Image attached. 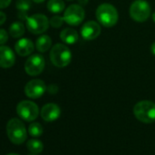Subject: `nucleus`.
<instances>
[{"mask_svg":"<svg viewBox=\"0 0 155 155\" xmlns=\"http://www.w3.org/2000/svg\"><path fill=\"white\" fill-rule=\"evenodd\" d=\"M96 17L98 22L103 26L112 27L119 20V14L114 5L103 3L98 6L96 10Z\"/></svg>","mask_w":155,"mask_h":155,"instance_id":"1","label":"nucleus"},{"mask_svg":"<svg viewBox=\"0 0 155 155\" xmlns=\"http://www.w3.org/2000/svg\"><path fill=\"white\" fill-rule=\"evenodd\" d=\"M49 57L51 63L56 67L63 68L70 64L72 54L69 48L66 45L56 44L50 50Z\"/></svg>","mask_w":155,"mask_h":155,"instance_id":"2","label":"nucleus"},{"mask_svg":"<svg viewBox=\"0 0 155 155\" xmlns=\"http://www.w3.org/2000/svg\"><path fill=\"white\" fill-rule=\"evenodd\" d=\"M133 114L140 122L153 124L155 122V104L147 100L138 102L133 107Z\"/></svg>","mask_w":155,"mask_h":155,"instance_id":"3","label":"nucleus"},{"mask_svg":"<svg viewBox=\"0 0 155 155\" xmlns=\"http://www.w3.org/2000/svg\"><path fill=\"white\" fill-rule=\"evenodd\" d=\"M8 139L15 144H22L26 140V130L23 122L17 118L10 119L6 124Z\"/></svg>","mask_w":155,"mask_h":155,"instance_id":"4","label":"nucleus"},{"mask_svg":"<svg viewBox=\"0 0 155 155\" xmlns=\"http://www.w3.org/2000/svg\"><path fill=\"white\" fill-rule=\"evenodd\" d=\"M130 16L138 23L145 22L152 14L150 4L146 0H135L130 6Z\"/></svg>","mask_w":155,"mask_h":155,"instance_id":"5","label":"nucleus"},{"mask_svg":"<svg viewBox=\"0 0 155 155\" xmlns=\"http://www.w3.org/2000/svg\"><path fill=\"white\" fill-rule=\"evenodd\" d=\"M26 21L27 30L34 35H40L45 33L49 26V20L45 15L35 14L28 16Z\"/></svg>","mask_w":155,"mask_h":155,"instance_id":"6","label":"nucleus"},{"mask_svg":"<svg viewBox=\"0 0 155 155\" xmlns=\"http://www.w3.org/2000/svg\"><path fill=\"white\" fill-rule=\"evenodd\" d=\"M17 115L26 122H33L39 114V109L37 104L32 101H21L16 106Z\"/></svg>","mask_w":155,"mask_h":155,"instance_id":"7","label":"nucleus"},{"mask_svg":"<svg viewBox=\"0 0 155 155\" xmlns=\"http://www.w3.org/2000/svg\"><path fill=\"white\" fill-rule=\"evenodd\" d=\"M63 18L65 23L69 25H79L85 18V10L80 5H70L65 10Z\"/></svg>","mask_w":155,"mask_h":155,"instance_id":"8","label":"nucleus"},{"mask_svg":"<svg viewBox=\"0 0 155 155\" xmlns=\"http://www.w3.org/2000/svg\"><path fill=\"white\" fill-rule=\"evenodd\" d=\"M45 68V59L43 55L36 54L30 55L25 63V71L30 76L40 74Z\"/></svg>","mask_w":155,"mask_h":155,"instance_id":"9","label":"nucleus"},{"mask_svg":"<svg viewBox=\"0 0 155 155\" xmlns=\"http://www.w3.org/2000/svg\"><path fill=\"white\" fill-rule=\"evenodd\" d=\"M46 91L47 85L40 79H33L29 81L25 86V94L31 99H37L41 97Z\"/></svg>","mask_w":155,"mask_h":155,"instance_id":"10","label":"nucleus"},{"mask_svg":"<svg viewBox=\"0 0 155 155\" xmlns=\"http://www.w3.org/2000/svg\"><path fill=\"white\" fill-rule=\"evenodd\" d=\"M101 33V27L100 25L96 22V21H88L86 22L80 30V34L82 38H84L85 40L90 41V40H94L96 39Z\"/></svg>","mask_w":155,"mask_h":155,"instance_id":"11","label":"nucleus"},{"mask_svg":"<svg viewBox=\"0 0 155 155\" xmlns=\"http://www.w3.org/2000/svg\"><path fill=\"white\" fill-rule=\"evenodd\" d=\"M61 110L59 106L56 104H45L40 112L41 117L46 122H54L58 120L60 116Z\"/></svg>","mask_w":155,"mask_h":155,"instance_id":"12","label":"nucleus"},{"mask_svg":"<svg viewBox=\"0 0 155 155\" xmlns=\"http://www.w3.org/2000/svg\"><path fill=\"white\" fill-rule=\"evenodd\" d=\"M16 56L12 49L6 45H0V67L10 68L15 64Z\"/></svg>","mask_w":155,"mask_h":155,"instance_id":"13","label":"nucleus"},{"mask_svg":"<svg viewBox=\"0 0 155 155\" xmlns=\"http://www.w3.org/2000/svg\"><path fill=\"white\" fill-rule=\"evenodd\" d=\"M34 44L28 38H21L15 45V50L20 56H27L34 51Z\"/></svg>","mask_w":155,"mask_h":155,"instance_id":"14","label":"nucleus"},{"mask_svg":"<svg viewBox=\"0 0 155 155\" xmlns=\"http://www.w3.org/2000/svg\"><path fill=\"white\" fill-rule=\"evenodd\" d=\"M60 39L64 44L67 45H74L79 41V34L78 32L70 27L65 28L60 32Z\"/></svg>","mask_w":155,"mask_h":155,"instance_id":"15","label":"nucleus"},{"mask_svg":"<svg viewBox=\"0 0 155 155\" xmlns=\"http://www.w3.org/2000/svg\"><path fill=\"white\" fill-rule=\"evenodd\" d=\"M16 7L18 10V17L21 20L27 19V12L31 7V0H17L16 2Z\"/></svg>","mask_w":155,"mask_h":155,"instance_id":"16","label":"nucleus"},{"mask_svg":"<svg viewBox=\"0 0 155 155\" xmlns=\"http://www.w3.org/2000/svg\"><path fill=\"white\" fill-rule=\"evenodd\" d=\"M52 45V40L48 35H40L36 41V48L40 53H45L49 50Z\"/></svg>","mask_w":155,"mask_h":155,"instance_id":"17","label":"nucleus"},{"mask_svg":"<svg viewBox=\"0 0 155 155\" xmlns=\"http://www.w3.org/2000/svg\"><path fill=\"white\" fill-rule=\"evenodd\" d=\"M25 25L22 22L16 21L9 26V35L13 38H19L25 34Z\"/></svg>","mask_w":155,"mask_h":155,"instance_id":"18","label":"nucleus"},{"mask_svg":"<svg viewBox=\"0 0 155 155\" xmlns=\"http://www.w3.org/2000/svg\"><path fill=\"white\" fill-rule=\"evenodd\" d=\"M48 10L53 14H59L65 9V3L63 0H48L47 4Z\"/></svg>","mask_w":155,"mask_h":155,"instance_id":"19","label":"nucleus"},{"mask_svg":"<svg viewBox=\"0 0 155 155\" xmlns=\"http://www.w3.org/2000/svg\"><path fill=\"white\" fill-rule=\"evenodd\" d=\"M26 147H27L28 151L31 153H34V154L40 153L44 149V145H43L42 142L39 141V140H36V139L29 140L26 143Z\"/></svg>","mask_w":155,"mask_h":155,"instance_id":"20","label":"nucleus"},{"mask_svg":"<svg viewBox=\"0 0 155 155\" xmlns=\"http://www.w3.org/2000/svg\"><path fill=\"white\" fill-rule=\"evenodd\" d=\"M28 134L32 137H39L43 134V127L39 123H32L28 126Z\"/></svg>","mask_w":155,"mask_h":155,"instance_id":"21","label":"nucleus"},{"mask_svg":"<svg viewBox=\"0 0 155 155\" xmlns=\"http://www.w3.org/2000/svg\"><path fill=\"white\" fill-rule=\"evenodd\" d=\"M64 22H65V21H64L63 16H60V15H53V16L49 19V25H50L52 27H54V28H59V27L63 25Z\"/></svg>","mask_w":155,"mask_h":155,"instance_id":"22","label":"nucleus"},{"mask_svg":"<svg viewBox=\"0 0 155 155\" xmlns=\"http://www.w3.org/2000/svg\"><path fill=\"white\" fill-rule=\"evenodd\" d=\"M8 40V34L5 29H0V45H4Z\"/></svg>","mask_w":155,"mask_h":155,"instance_id":"23","label":"nucleus"},{"mask_svg":"<svg viewBox=\"0 0 155 155\" xmlns=\"http://www.w3.org/2000/svg\"><path fill=\"white\" fill-rule=\"evenodd\" d=\"M11 3V0H0V9L6 8Z\"/></svg>","mask_w":155,"mask_h":155,"instance_id":"24","label":"nucleus"},{"mask_svg":"<svg viewBox=\"0 0 155 155\" xmlns=\"http://www.w3.org/2000/svg\"><path fill=\"white\" fill-rule=\"evenodd\" d=\"M48 91L49 94H56V93L58 92V86L55 85V84H50V85L48 87Z\"/></svg>","mask_w":155,"mask_h":155,"instance_id":"25","label":"nucleus"},{"mask_svg":"<svg viewBox=\"0 0 155 155\" xmlns=\"http://www.w3.org/2000/svg\"><path fill=\"white\" fill-rule=\"evenodd\" d=\"M5 20H6V15H5V14L4 12L0 11V25H3V24L5 22Z\"/></svg>","mask_w":155,"mask_h":155,"instance_id":"26","label":"nucleus"},{"mask_svg":"<svg viewBox=\"0 0 155 155\" xmlns=\"http://www.w3.org/2000/svg\"><path fill=\"white\" fill-rule=\"evenodd\" d=\"M78 1H79V5H80L81 6L86 5L89 2V0H78Z\"/></svg>","mask_w":155,"mask_h":155,"instance_id":"27","label":"nucleus"},{"mask_svg":"<svg viewBox=\"0 0 155 155\" xmlns=\"http://www.w3.org/2000/svg\"><path fill=\"white\" fill-rule=\"evenodd\" d=\"M151 52H152V54L155 56V42H153L152 44V45H151Z\"/></svg>","mask_w":155,"mask_h":155,"instance_id":"28","label":"nucleus"},{"mask_svg":"<svg viewBox=\"0 0 155 155\" xmlns=\"http://www.w3.org/2000/svg\"><path fill=\"white\" fill-rule=\"evenodd\" d=\"M32 1H34L35 3H42V2H44L45 0H32Z\"/></svg>","mask_w":155,"mask_h":155,"instance_id":"29","label":"nucleus"},{"mask_svg":"<svg viewBox=\"0 0 155 155\" xmlns=\"http://www.w3.org/2000/svg\"><path fill=\"white\" fill-rule=\"evenodd\" d=\"M152 17H153V22L155 23V12L152 15Z\"/></svg>","mask_w":155,"mask_h":155,"instance_id":"30","label":"nucleus"},{"mask_svg":"<svg viewBox=\"0 0 155 155\" xmlns=\"http://www.w3.org/2000/svg\"><path fill=\"white\" fill-rule=\"evenodd\" d=\"M6 155H19V154H16V153H8V154Z\"/></svg>","mask_w":155,"mask_h":155,"instance_id":"31","label":"nucleus"},{"mask_svg":"<svg viewBox=\"0 0 155 155\" xmlns=\"http://www.w3.org/2000/svg\"><path fill=\"white\" fill-rule=\"evenodd\" d=\"M29 155H37V154H34V153H31V154H29Z\"/></svg>","mask_w":155,"mask_h":155,"instance_id":"32","label":"nucleus"},{"mask_svg":"<svg viewBox=\"0 0 155 155\" xmlns=\"http://www.w3.org/2000/svg\"><path fill=\"white\" fill-rule=\"evenodd\" d=\"M67 1H73V0H67Z\"/></svg>","mask_w":155,"mask_h":155,"instance_id":"33","label":"nucleus"}]
</instances>
